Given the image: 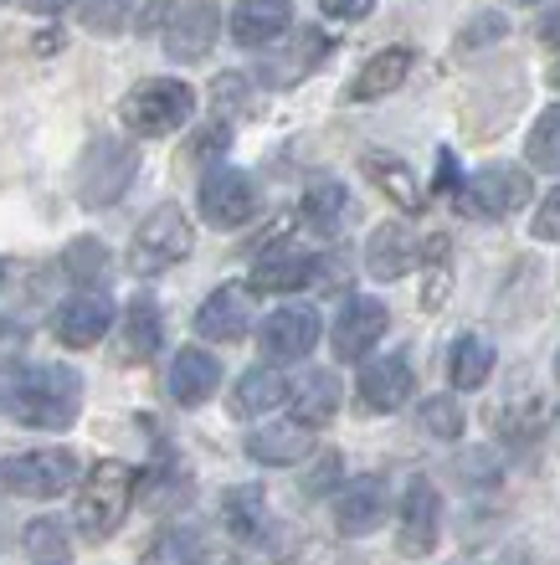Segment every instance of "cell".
Listing matches in <instances>:
<instances>
[{
  "mask_svg": "<svg viewBox=\"0 0 560 565\" xmlns=\"http://www.w3.org/2000/svg\"><path fill=\"white\" fill-rule=\"evenodd\" d=\"M77 406H83V375L73 365L0 360V417H15L36 431H62L77 422Z\"/></svg>",
  "mask_w": 560,
  "mask_h": 565,
  "instance_id": "obj_1",
  "label": "cell"
},
{
  "mask_svg": "<svg viewBox=\"0 0 560 565\" xmlns=\"http://www.w3.org/2000/svg\"><path fill=\"white\" fill-rule=\"evenodd\" d=\"M134 493H139V473H134L129 462H98L88 478H83V489H77V509H73V520H77V535L83 540H108L118 530V524L129 520V504H134Z\"/></svg>",
  "mask_w": 560,
  "mask_h": 565,
  "instance_id": "obj_2",
  "label": "cell"
},
{
  "mask_svg": "<svg viewBox=\"0 0 560 565\" xmlns=\"http://www.w3.org/2000/svg\"><path fill=\"white\" fill-rule=\"evenodd\" d=\"M118 114H124V124L139 139L176 135L180 124H191V114H196V88L180 83V77H145L139 88L124 93Z\"/></svg>",
  "mask_w": 560,
  "mask_h": 565,
  "instance_id": "obj_3",
  "label": "cell"
},
{
  "mask_svg": "<svg viewBox=\"0 0 560 565\" xmlns=\"http://www.w3.org/2000/svg\"><path fill=\"white\" fill-rule=\"evenodd\" d=\"M134 175H139V149L124 145V139H93L88 149H83V160H77V201L88 211L98 206H114V201H124V191L134 185Z\"/></svg>",
  "mask_w": 560,
  "mask_h": 565,
  "instance_id": "obj_4",
  "label": "cell"
},
{
  "mask_svg": "<svg viewBox=\"0 0 560 565\" xmlns=\"http://www.w3.org/2000/svg\"><path fill=\"white\" fill-rule=\"evenodd\" d=\"M191 253H196L191 216L180 206H155L139 222V232H134L129 263H134V273H165V268H176V263H186Z\"/></svg>",
  "mask_w": 560,
  "mask_h": 565,
  "instance_id": "obj_5",
  "label": "cell"
},
{
  "mask_svg": "<svg viewBox=\"0 0 560 565\" xmlns=\"http://www.w3.org/2000/svg\"><path fill=\"white\" fill-rule=\"evenodd\" d=\"M77 483V452L73 447H36L21 458L0 462V489L15 499H57Z\"/></svg>",
  "mask_w": 560,
  "mask_h": 565,
  "instance_id": "obj_6",
  "label": "cell"
},
{
  "mask_svg": "<svg viewBox=\"0 0 560 565\" xmlns=\"http://www.w3.org/2000/svg\"><path fill=\"white\" fill-rule=\"evenodd\" d=\"M437 535H443V493L432 478H412L406 493H401V524H397V551L422 561V555L437 551Z\"/></svg>",
  "mask_w": 560,
  "mask_h": 565,
  "instance_id": "obj_7",
  "label": "cell"
},
{
  "mask_svg": "<svg viewBox=\"0 0 560 565\" xmlns=\"http://www.w3.org/2000/svg\"><path fill=\"white\" fill-rule=\"evenodd\" d=\"M530 170H519V164H484L473 180H463V211H478V216H515L519 206H530Z\"/></svg>",
  "mask_w": 560,
  "mask_h": 565,
  "instance_id": "obj_8",
  "label": "cell"
},
{
  "mask_svg": "<svg viewBox=\"0 0 560 565\" xmlns=\"http://www.w3.org/2000/svg\"><path fill=\"white\" fill-rule=\"evenodd\" d=\"M46 309V282L27 263H0V344H21Z\"/></svg>",
  "mask_w": 560,
  "mask_h": 565,
  "instance_id": "obj_9",
  "label": "cell"
},
{
  "mask_svg": "<svg viewBox=\"0 0 560 565\" xmlns=\"http://www.w3.org/2000/svg\"><path fill=\"white\" fill-rule=\"evenodd\" d=\"M263 206V195L252 185V175L242 170H207L201 180V216L211 226H222V232H236V226H247Z\"/></svg>",
  "mask_w": 560,
  "mask_h": 565,
  "instance_id": "obj_10",
  "label": "cell"
},
{
  "mask_svg": "<svg viewBox=\"0 0 560 565\" xmlns=\"http://www.w3.org/2000/svg\"><path fill=\"white\" fill-rule=\"evenodd\" d=\"M325 334V319L309 303H283L263 319V355L273 365H288V360H304Z\"/></svg>",
  "mask_w": 560,
  "mask_h": 565,
  "instance_id": "obj_11",
  "label": "cell"
},
{
  "mask_svg": "<svg viewBox=\"0 0 560 565\" xmlns=\"http://www.w3.org/2000/svg\"><path fill=\"white\" fill-rule=\"evenodd\" d=\"M252 324H257V303H252V288H242V282H222L196 309V334L216 344H236L242 334H252Z\"/></svg>",
  "mask_w": 560,
  "mask_h": 565,
  "instance_id": "obj_12",
  "label": "cell"
},
{
  "mask_svg": "<svg viewBox=\"0 0 560 565\" xmlns=\"http://www.w3.org/2000/svg\"><path fill=\"white\" fill-rule=\"evenodd\" d=\"M360 406L376 412V417H391L401 406L416 396V375H412V360L406 355H376L366 360V371H360Z\"/></svg>",
  "mask_w": 560,
  "mask_h": 565,
  "instance_id": "obj_13",
  "label": "cell"
},
{
  "mask_svg": "<svg viewBox=\"0 0 560 565\" xmlns=\"http://www.w3.org/2000/svg\"><path fill=\"white\" fill-rule=\"evenodd\" d=\"M222 36V6L211 0H191L165 21V52L176 62H201Z\"/></svg>",
  "mask_w": 560,
  "mask_h": 565,
  "instance_id": "obj_14",
  "label": "cell"
},
{
  "mask_svg": "<svg viewBox=\"0 0 560 565\" xmlns=\"http://www.w3.org/2000/svg\"><path fill=\"white\" fill-rule=\"evenodd\" d=\"M325 52H329L325 31L304 26L298 36H288L278 52H267V57L257 62V83H263V88H294L298 77H309L314 67L325 62Z\"/></svg>",
  "mask_w": 560,
  "mask_h": 565,
  "instance_id": "obj_15",
  "label": "cell"
},
{
  "mask_svg": "<svg viewBox=\"0 0 560 565\" xmlns=\"http://www.w3.org/2000/svg\"><path fill=\"white\" fill-rule=\"evenodd\" d=\"M385 303L381 298H345V309H339V319H335V355L339 360H360V355H370L376 350V340L385 334Z\"/></svg>",
  "mask_w": 560,
  "mask_h": 565,
  "instance_id": "obj_16",
  "label": "cell"
},
{
  "mask_svg": "<svg viewBox=\"0 0 560 565\" xmlns=\"http://www.w3.org/2000/svg\"><path fill=\"white\" fill-rule=\"evenodd\" d=\"M385 524V483L381 478H355V483H345L335 499V530L339 535H376Z\"/></svg>",
  "mask_w": 560,
  "mask_h": 565,
  "instance_id": "obj_17",
  "label": "cell"
},
{
  "mask_svg": "<svg viewBox=\"0 0 560 565\" xmlns=\"http://www.w3.org/2000/svg\"><path fill=\"white\" fill-rule=\"evenodd\" d=\"M108 324H114V309H108L104 294H77L52 313V329H57V340L67 344V350H88V344H98L108 334Z\"/></svg>",
  "mask_w": 560,
  "mask_h": 565,
  "instance_id": "obj_18",
  "label": "cell"
},
{
  "mask_svg": "<svg viewBox=\"0 0 560 565\" xmlns=\"http://www.w3.org/2000/svg\"><path fill=\"white\" fill-rule=\"evenodd\" d=\"M294 26V0H236L232 42L236 46H273Z\"/></svg>",
  "mask_w": 560,
  "mask_h": 565,
  "instance_id": "obj_19",
  "label": "cell"
},
{
  "mask_svg": "<svg viewBox=\"0 0 560 565\" xmlns=\"http://www.w3.org/2000/svg\"><path fill=\"white\" fill-rule=\"evenodd\" d=\"M412 263H416V242L401 222H385V226L370 232V242H366V273L370 278L397 282V278L412 273Z\"/></svg>",
  "mask_w": 560,
  "mask_h": 565,
  "instance_id": "obj_20",
  "label": "cell"
},
{
  "mask_svg": "<svg viewBox=\"0 0 560 565\" xmlns=\"http://www.w3.org/2000/svg\"><path fill=\"white\" fill-rule=\"evenodd\" d=\"M216 386H222V360L216 355L186 344V350L170 360V396H176L180 406H201Z\"/></svg>",
  "mask_w": 560,
  "mask_h": 565,
  "instance_id": "obj_21",
  "label": "cell"
},
{
  "mask_svg": "<svg viewBox=\"0 0 560 565\" xmlns=\"http://www.w3.org/2000/svg\"><path fill=\"white\" fill-rule=\"evenodd\" d=\"M304 282H314V257L298 253V247H267L252 263V288L257 294H294Z\"/></svg>",
  "mask_w": 560,
  "mask_h": 565,
  "instance_id": "obj_22",
  "label": "cell"
},
{
  "mask_svg": "<svg viewBox=\"0 0 560 565\" xmlns=\"http://www.w3.org/2000/svg\"><path fill=\"white\" fill-rule=\"evenodd\" d=\"M339 396H345V391H339L335 371H304L294 386H288V402H294V422H298V427H309V431L325 427V422L339 412Z\"/></svg>",
  "mask_w": 560,
  "mask_h": 565,
  "instance_id": "obj_23",
  "label": "cell"
},
{
  "mask_svg": "<svg viewBox=\"0 0 560 565\" xmlns=\"http://www.w3.org/2000/svg\"><path fill=\"white\" fill-rule=\"evenodd\" d=\"M412 73V46H385L376 57L355 73L350 83V104H370V98H385V93H397Z\"/></svg>",
  "mask_w": 560,
  "mask_h": 565,
  "instance_id": "obj_24",
  "label": "cell"
},
{
  "mask_svg": "<svg viewBox=\"0 0 560 565\" xmlns=\"http://www.w3.org/2000/svg\"><path fill=\"white\" fill-rule=\"evenodd\" d=\"M309 427H298V422H278V427H257L247 437V458L263 462V468H288V462L309 458Z\"/></svg>",
  "mask_w": 560,
  "mask_h": 565,
  "instance_id": "obj_25",
  "label": "cell"
},
{
  "mask_svg": "<svg viewBox=\"0 0 560 565\" xmlns=\"http://www.w3.org/2000/svg\"><path fill=\"white\" fill-rule=\"evenodd\" d=\"M288 402V381H283L273 365H257V371H247L242 381H236L232 391V417L252 422V417H267L273 406Z\"/></svg>",
  "mask_w": 560,
  "mask_h": 565,
  "instance_id": "obj_26",
  "label": "cell"
},
{
  "mask_svg": "<svg viewBox=\"0 0 560 565\" xmlns=\"http://www.w3.org/2000/svg\"><path fill=\"white\" fill-rule=\"evenodd\" d=\"M494 375V344L484 340V334H457L453 350H447V381H453V391H478Z\"/></svg>",
  "mask_w": 560,
  "mask_h": 565,
  "instance_id": "obj_27",
  "label": "cell"
},
{
  "mask_svg": "<svg viewBox=\"0 0 560 565\" xmlns=\"http://www.w3.org/2000/svg\"><path fill=\"white\" fill-rule=\"evenodd\" d=\"M488 427L499 431L504 443H530V437H540V427H546V406L535 402L530 391H515L509 402L488 406Z\"/></svg>",
  "mask_w": 560,
  "mask_h": 565,
  "instance_id": "obj_28",
  "label": "cell"
},
{
  "mask_svg": "<svg viewBox=\"0 0 560 565\" xmlns=\"http://www.w3.org/2000/svg\"><path fill=\"white\" fill-rule=\"evenodd\" d=\"M360 170H366V180H376L391 201H397L401 211H422L427 206V195H422V180L406 170V164L397 160V154H366L360 160Z\"/></svg>",
  "mask_w": 560,
  "mask_h": 565,
  "instance_id": "obj_29",
  "label": "cell"
},
{
  "mask_svg": "<svg viewBox=\"0 0 560 565\" xmlns=\"http://www.w3.org/2000/svg\"><path fill=\"white\" fill-rule=\"evenodd\" d=\"M62 273L83 288V294H104L108 282V247L98 237H77L67 253H62Z\"/></svg>",
  "mask_w": 560,
  "mask_h": 565,
  "instance_id": "obj_30",
  "label": "cell"
},
{
  "mask_svg": "<svg viewBox=\"0 0 560 565\" xmlns=\"http://www.w3.org/2000/svg\"><path fill=\"white\" fill-rule=\"evenodd\" d=\"M165 340V324H160V309L149 298H134L129 313H124V355L129 360H155Z\"/></svg>",
  "mask_w": 560,
  "mask_h": 565,
  "instance_id": "obj_31",
  "label": "cell"
},
{
  "mask_svg": "<svg viewBox=\"0 0 560 565\" xmlns=\"http://www.w3.org/2000/svg\"><path fill=\"white\" fill-rule=\"evenodd\" d=\"M226 530L242 540H263L267 535V499L263 489H226Z\"/></svg>",
  "mask_w": 560,
  "mask_h": 565,
  "instance_id": "obj_32",
  "label": "cell"
},
{
  "mask_svg": "<svg viewBox=\"0 0 560 565\" xmlns=\"http://www.w3.org/2000/svg\"><path fill=\"white\" fill-rule=\"evenodd\" d=\"M345 211H350V201H345V191H339V185H314V191H304L298 216H304V226H309V232L335 237L339 222H345Z\"/></svg>",
  "mask_w": 560,
  "mask_h": 565,
  "instance_id": "obj_33",
  "label": "cell"
},
{
  "mask_svg": "<svg viewBox=\"0 0 560 565\" xmlns=\"http://www.w3.org/2000/svg\"><path fill=\"white\" fill-rule=\"evenodd\" d=\"M525 149H530V164H535V170H550V175H560V104H550L546 114L535 119Z\"/></svg>",
  "mask_w": 560,
  "mask_h": 565,
  "instance_id": "obj_34",
  "label": "cell"
},
{
  "mask_svg": "<svg viewBox=\"0 0 560 565\" xmlns=\"http://www.w3.org/2000/svg\"><path fill=\"white\" fill-rule=\"evenodd\" d=\"M77 21H83L93 36H118V31H129V21H134V0H83Z\"/></svg>",
  "mask_w": 560,
  "mask_h": 565,
  "instance_id": "obj_35",
  "label": "cell"
},
{
  "mask_svg": "<svg viewBox=\"0 0 560 565\" xmlns=\"http://www.w3.org/2000/svg\"><path fill=\"white\" fill-rule=\"evenodd\" d=\"M422 427H427V437H437V443H457V437H463V406H457V396H427Z\"/></svg>",
  "mask_w": 560,
  "mask_h": 565,
  "instance_id": "obj_36",
  "label": "cell"
},
{
  "mask_svg": "<svg viewBox=\"0 0 560 565\" xmlns=\"http://www.w3.org/2000/svg\"><path fill=\"white\" fill-rule=\"evenodd\" d=\"M27 551H31V561H42V565L67 561V535L57 530V520H31L27 524Z\"/></svg>",
  "mask_w": 560,
  "mask_h": 565,
  "instance_id": "obj_37",
  "label": "cell"
},
{
  "mask_svg": "<svg viewBox=\"0 0 560 565\" xmlns=\"http://www.w3.org/2000/svg\"><path fill=\"white\" fill-rule=\"evenodd\" d=\"M535 237H540V242H560V191H550L546 206L535 211Z\"/></svg>",
  "mask_w": 560,
  "mask_h": 565,
  "instance_id": "obj_38",
  "label": "cell"
},
{
  "mask_svg": "<svg viewBox=\"0 0 560 565\" xmlns=\"http://www.w3.org/2000/svg\"><path fill=\"white\" fill-rule=\"evenodd\" d=\"M335 478H339V452H325V458L309 468V483H304V489H309V493H329V489H335Z\"/></svg>",
  "mask_w": 560,
  "mask_h": 565,
  "instance_id": "obj_39",
  "label": "cell"
},
{
  "mask_svg": "<svg viewBox=\"0 0 560 565\" xmlns=\"http://www.w3.org/2000/svg\"><path fill=\"white\" fill-rule=\"evenodd\" d=\"M139 565H186V545H180V535H165L149 545V555Z\"/></svg>",
  "mask_w": 560,
  "mask_h": 565,
  "instance_id": "obj_40",
  "label": "cell"
},
{
  "mask_svg": "<svg viewBox=\"0 0 560 565\" xmlns=\"http://www.w3.org/2000/svg\"><path fill=\"white\" fill-rule=\"evenodd\" d=\"M319 11H325L329 21H360V15L376 11V0H319Z\"/></svg>",
  "mask_w": 560,
  "mask_h": 565,
  "instance_id": "obj_41",
  "label": "cell"
},
{
  "mask_svg": "<svg viewBox=\"0 0 560 565\" xmlns=\"http://www.w3.org/2000/svg\"><path fill=\"white\" fill-rule=\"evenodd\" d=\"M494 36H504V21H499V15H473V31H463V46L494 42Z\"/></svg>",
  "mask_w": 560,
  "mask_h": 565,
  "instance_id": "obj_42",
  "label": "cell"
},
{
  "mask_svg": "<svg viewBox=\"0 0 560 565\" xmlns=\"http://www.w3.org/2000/svg\"><path fill=\"white\" fill-rule=\"evenodd\" d=\"M165 21H170V0H149L145 11H139V26L134 31H160Z\"/></svg>",
  "mask_w": 560,
  "mask_h": 565,
  "instance_id": "obj_43",
  "label": "cell"
},
{
  "mask_svg": "<svg viewBox=\"0 0 560 565\" xmlns=\"http://www.w3.org/2000/svg\"><path fill=\"white\" fill-rule=\"evenodd\" d=\"M186 565H242V561H236L232 551H216V545H201V551H196Z\"/></svg>",
  "mask_w": 560,
  "mask_h": 565,
  "instance_id": "obj_44",
  "label": "cell"
},
{
  "mask_svg": "<svg viewBox=\"0 0 560 565\" xmlns=\"http://www.w3.org/2000/svg\"><path fill=\"white\" fill-rule=\"evenodd\" d=\"M27 11H36V15H57V11H67L73 0H21Z\"/></svg>",
  "mask_w": 560,
  "mask_h": 565,
  "instance_id": "obj_45",
  "label": "cell"
},
{
  "mask_svg": "<svg viewBox=\"0 0 560 565\" xmlns=\"http://www.w3.org/2000/svg\"><path fill=\"white\" fill-rule=\"evenodd\" d=\"M540 42H550V46H560V6L546 15V26H540Z\"/></svg>",
  "mask_w": 560,
  "mask_h": 565,
  "instance_id": "obj_46",
  "label": "cell"
},
{
  "mask_svg": "<svg viewBox=\"0 0 560 565\" xmlns=\"http://www.w3.org/2000/svg\"><path fill=\"white\" fill-rule=\"evenodd\" d=\"M550 83H556V88H560V62H556V73H550Z\"/></svg>",
  "mask_w": 560,
  "mask_h": 565,
  "instance_id": "obj_47",
  "label": "cell"
},
{
  "mask_svg": "<svg viewBox=\"0 0 560 565\" xmlns=\"http://www.w3.org/2000/svg\"><path fill=\"white\" fill-rule=\"evenodd\" d=\"M509 6H540V0H509Z\"/></svg>",
  "mask_w": 560,
  "mask_h": 565,
  "instance_id": "obj_48",
  "label": "cell"
},
{
  "mask_svg": "<svg viewBox=\"0 0 560 565\" xmlns=\"http://www.w3.org/2000/svg\"><path fill=\"white\" fill-rule=\"evenodd\" d=\"M556 381H560V360H556Z\"/></svg>",
  "mask_w": 560,
  "mask_h": 565,
  "instance_id": "obj_49",
  "label": "cell"
}]
</instances>
